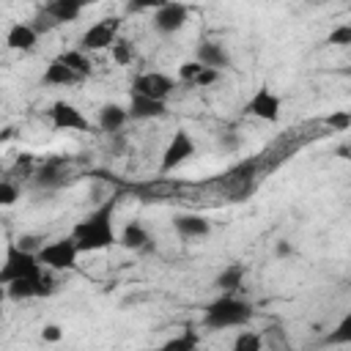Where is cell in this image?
<instances>
[{"instance_id": "8992f818", "label": "cell", "mask_w": 351, "mask_h": 351, "mask_svg": "<svg viewBox=\"0 0 351 351\" xmlns=\"http://www.w3.org/2000/svg\"><path fill=\"white\" fill-rule=\"evenodd\" d=\"M173 90H176V80H170L162 71H145L132 80V93H140V96H148L156 101H165Z\"/></svg>"}, {"instance_id": "f1b7e54d", "label": "cell", "mask_w": 351, "mask_h": 351, "mask_svg": "<svg viewBox=\"0 0 351 351\" xmlns=\"http://www.w3.org/2000/svg\"><path fill=\"white\" fill-rule=\"evenodd\" d=\"M329 44H335V47H348V44H351V25H337V27L329 33Z\"/></svg>"}, {"instance_id": "5b68a950", "label": "cell", "mask_w": 351, "mask_h": 351, "mask_svg": "<svg viewBox=\"0 0 351 351\" xmlns=\"http://www.w3.org/2000/svg\"><path fill=\"white\" fill-rule=\"evenodd\" d=\"M118 30H121V19L118 16H104L99 22H93L82 36H80V52H96V49H110L118 41Z\"/></svg>"}, {"instance_id": "cb8c5ba5", "label": "cell", "mask_w": 351, "mask_h": 351, "mask_svg": "<svg viewBox=\"0 0 351 351\" xmlns=\"http://www.w3.org/2000/svg\"><path fill=\"white\" fill-rule=\"evenodd\" d=\"M110 52H112V60H115L118 66H129V63L134 60V47H132V41H126V38H118V41L110 47Z\"/></svg>"}, {"instance_id": "9c48e42d", "label": "cell", "mask_w": 351, "mask_h": 351, "mask_svg": "<svg viewBox=\"0 0 351 351\" xmlns=\"http://www.w3.org/2000/svg\"><path fill=\"white\" fill-rule=\"evenodd\" d=\"M186 16H189V8L184 3H162L156 8V14H154V30L170 36V33L184 27Z\"/></svg>"}, {"instance_id": "44dd1931", "label": "cell", "mask_w": 351, "mask_h": 351, "mask_svg": "<svg viewBox=\"0 0 351 351\" xmlns=\"http://www.w3.org/2000/svg\"><path fill=\"white\" fill-rule=\"evenodd\" d=\"M44 85H74V82H80V77L77 74H71L58 58L55 60H49V66L44 69Z\"/></svg>"}, {"instance_id": "52a82bcc", "label": "cell", "mask_w": 351, "mask_h": 351, "mask_svg": "<svg viewBox=\"0 0 351 351\" xmlns=\"http://www.w3.org/2000/svg\"><path fill=\"white\" fill-rule=\"evenodd\" d=\"M192 154H195V140H192V134H189L186 129H178V132L170 137V143H167V148H165V154H162L159 173H170V170H176V167H181Z\"/></svg>"}, {"instance_id": "4316f807", "label": "cell", "mask_w": 351, "mask_h": 351, "mask_svg": "<svg viewBox=\"0 0 351 351\" xmlns=\"http://www.w3.org/2000/svg\"><path fill=\"white\" fill-rule=\"evenodd\" d=\"M52 293H55V277H52L49 271H41V274L36 277V299L52 296Z\"/></svg>"}, {"instance_id": "8d00e7d4", "label": "cell", "mask_w": 351, "mask_h": 351, "mask_svg": "<svg viewBox=\"0 0 351 351\" xmlns=\"http://www.w3.org/2000/svg\"><path fill=\"white\" fill-rule=\"evenodd\" d=\"M11 137H14V129H11V126H5V129L0 132V143H5V140H11Z\"/></svg>"}, {"instance_id": "ac0fdd59", "label": "cell", "mask_w": 351, "mask_h": 351, "mask_svg": "<svg viewBox=\"0 0 351 351\" xmlns=\"http://www.w3.org/2000/svg\"><path fill=\"white\" fill-rule=\"evenodd\" d=\"M118 241L126 247V250H148V241H151V236H148V230L140 225V222H126L123 225V230H121V236H118Z\"/></svg>"}, {"instance_id": "1f68e13d", "label": "cell", "mask_w": 351, "mask_h": 351, "mask_svg": "<svg viewBox=\"0 0 351 351\" xmlns=\"http://www.w3.org/2000/svg\"><path fill=\"white\" fill-rule=\"evenodd\" d=\"M219 148L222 151H239L241 148V137L236 132H222L219 134Z\"/></svg>"}, {"instance_id": "30bf717a", "label": "cell", "mask_w": 351, "mask_h": 351, "mask_svg": "<svg viewBox=\"0 0 351 351\" xmlns=\"http://www.w3.org/2000/svg\"><path fill=\"white\" fill-rule=\"evenodd\" d=\"M247 112L274 123V121H280V96L274 90H269V88H258L252 93V99L247 101Z\"/></svg>"}, {"instance_id": "484cf974", "label": "cell", "mask_w": 351, "mask_h": 351, "mask_svg": "<svg viewBox=\"0 0 351 351\" xmlns=\"http://www.w3.org/2000/svg\"><path fill=\"white\" fill-rule=\"evenodd\" d=\"M230 351H261V335L255 332H239Z\"/></svg>"}, {"instance_id": "277c9868", "label": "cell", "mask_w": 351, "mask_h": 351, "mask_svg": "<svg viewBox=\"0 0 351 351\" xmlns=\"http://www.w3.org/2000/svg\"><path fill=\"white\" fill-rule=\"evenodd\" d=\"M77 244L74 239H58V241H49V244H41L36 250V258L41 266L52 269V271H69L77 266Z\"/></svg>"}, {"instance_id": "d6986e66", "label": "cell", "mask_w": 351, "mask_h": 351, "mask_svg": "<svg viewBox=\"0 0 351 351\" xmlns=\"http://www.w3.org/2000/svg\"><path fill=\"white\" fill-rule=\"evenodd\" d=\"M244 274H247V269H244L241 263H230V266H225V269L217 274L214 285H217V288H222V291H228V293H233L236 288H241Z\"/></svg>"}, {"instance_id": "7a4b0ae2", "label": "cell", "mask_w": 351, "mask_h": 351, "mask_svg": "<svg viewBox=\"0 0 351 351\" xmlns=\"http://www.w3.org/2000/svg\"><path fill=\"white\" fill-rule=\"evenodd\" d=\"M255 315V307L247 299H239L233 293H225L206 304L203 326L206 329H230V326H247Z\"/></svg>"}, {"instance_id": "8fae6325", "label": "cell", "mask_w": 351, "mask_h": 351, "mask_svg": "<svg viewBox=\"0 0 351 351\" xmlns=\"http://www.w3.org/2000/svg\"><path fill=\"white\" fill-rule=\"evenodd\" d=\"M195 60L203 69H217V71L230 66V55H228L225 44H219V41H203L197 47V52H195Z\"/></svg>"}, {"instance_id": "83f0119b", "label": "cell", "mask_w": 351, "mask_h": 351, "mask_svg": "<svg viewBox=\"0 0 351 351\" xmlns=\"http://www.w3.org/2000/svg\"><path fill=\"white\" fill-rule=\"evenodd\" d=\"M19 197V186L14 181H0V206H14Z\"/></svg>"}, {"instance_id": "9a60e30c", "label": "cell", "mask_w": 351, "mask_h": 351, "mask_svg": "<svg viewBox=\"0 0 351 351\" xmlns=\"http://www.w3.org/2000/svg\"><path fill=\"white\" fill-rule=\"evenodd\" d=\"M36 41H38V36L30 27V22H14L5 33V44L11 49H19V52H30L36 47Z\"/></svg>"}, {"instance_id": "ffe728a7", "label": "cell", "mask_w": 351, "mask_h": 351, "mask_svg": "<svg viewBox=\"0 0 351 351\" xmlns=\"http://www.w3.org/2000/svg\"><path fill=\"white\" fill-rule=\"evenodd\" d=\"M197 346H200V335H197L192 326H186L181 335L165 340V343L159 346V351H197Z\"/></svg>"}, {"instance_id": "7402d4cb", "label": "cell", "mask_w": 351, "mask_h": 351, "mask_svg": "<svg viewBox=\"0 0 351 351\" xmlns=\"http://www.w3.org/2000/svg\"><path fill=\"white\" fill-rule=\"evenodd\" d=\"M58 60H60L71 74H77L80 80L90 74V60H88V55H85V52H80V49H69V52L58 55Z\"/></svg>"}, {"instance_id": "3957f363", "label": "cell", "mask_w": 351, "mask_h": 351, "mask_svg": "<svg viewBox=\"0 0 351 351\" xmlns=\"http://www.w3.org/2000/svg\"><path fill=\"white\" fill-rule=\"evenodd\" d=\"M44 271L36 252L22 250L16 241H8L5 247V263L0 266V285H8L14 280H36Z\"/></svg>"}, {"instance_id": "603a6c76", "label": "cell", "mask_w": 351, "mask_h": 351, "mask_svg": "<svg viewBox=\"0 0 351 351\" xmlns=\"http://www.w3.org/2000/svg\"><path fill=\"white\" fill-rule=\"evenodd\" d=\"M5 296L14 299V302H22V299H36V280H14L5 285Z\"/></svg>"}, {"instance_id": "f546056e", "label": "cell", "mask_w": 351, "mask_h": 351, "mask_svg": "<svg viewBox=\"0 0 351 351\" xmlns=\"http://www.w3.org/2000/svg\"><path fill=\"white\" fill-rule=\"evenodd\" d=\"M200 71H203V66H200L197 60H186V63H181V66H178V77H181L184 82H189V85L197 80V74H200Z\"/></svg>"}, {"instance_id": "4dcf8cb0", "label": "cell", "mask_w": 351, "mask_h": 351, "mask_svg": "<svg viewBox=\"0 0 351 351\" xmlns=\"http://www.w3.org/2000/svg\"><path fill=\"white\" fill-rule=\"evenodd\" d=\"M326 123H329L332 129H337V132H346V129L351 126V112H348V110H335V112L326 118Z\"/></svg>"}, {"instance_id": "6da1fadb", "label": "cell", "mask_w": 351, "mask_h": 351, "mask_svg": "<svg viewBox=\"0 0 351 351\" xmlns=\"http://www.w3.org/2000/svg\"><path fill=\"white\" fill-rule=\"evenodd\" d=\"M112 211H115V203L107 200L96 211H90L82 222L74 225L71 239L77 244V252H96L118 241L115 228H112Z\"/></svg>"}, {"instance_id": "d590c367", "label": "cell", "mask_w": 351, "mask_h": 351, "mask_svg": "<svg viewBox=\"0 0 351 351\" xmlns=\"http://www.w3.org/2000/svg\"><path fill=\"white\" fill-rule=\"evenodd\" d=\"M291 252H293V247H291V244H288V241H285V239H282V241H277V244H274V255H277V258H288V255H291Z\"/></svg>"}, {"instance_id": "d6a6232c", "label": "cell", "mask_w": 351, "mask_h": 351, "mask_svg": "<svg viewBox=\"0 0 351 351\" xmlns=\"http://www.w3.org/2000/svg\"><path fill=\"white\" fill-rule=\"evenodd\" d=\"M217 80H219V71H217V69H203L192 85H197V88H208V85H214Z\"/></svg>"}, {"instance_id": "2e32d148", "label": "cell", "mask_w": 351, "mask_h": 351, "mask_svg": "<svg viewBox=\"0 0 351 351\" xmlns=\"http://www.w3.org/2000/svg\"><path fill=\"white\" fill-rule=\"evenodd\" d=\"M126 121H129L126 107H121L115 101H110V104H104L99 110V129L107 132V134H118V129H123Z\"/></svg>"}, {"instance_id": "4fadbf2b", "label": "cell", "mask_w": 351, "mask_h": 351, "mask_svg": "<svg viewBox=\"0 0 351 351\" xmlns=\"http://www.w3.org/2000/svg\"><path fill=\"white\" fill-rule=\"evenodd\" d=\"M126 112H129V118L148 121V118H162L167 112V104L156 101V99H148V96H140V93H132V101H129Z\"/></svg>"}, {"instance_id": "e0dca14e", "label": "cell", "mask_w": 351, "mask_h": 351, "mask_svg": "<svg viewBox=\"0 0 351 351\" xmlns=\"http://www.w3.org/2000/svg\"><path fill=\"white\" fill-rule=\"evenodd\" d=\"M36 184L41 189H58L66 184V170H63V159H52V162H44L38 170H36Z\"/></svg>"}, {"instance_id": "836d02e7", "label": "cell", "mask_w": 351, "mask_h": 351, "mask_svg": "<svg viewBox=\"0 0 351 351\" xmlns=\"http://www.w3.org/2000/svg\"><path fill=\"white\" fill-rule=\"evenodd\" d=\"M30 27H33V30H36V36H38V33H47V30H52V27H55V22H52V19H49L44 11H38Z\"/></svg>"}, {"instance_id": "d4e9b609", "label": "cell", "mask_w": 351, "mask_h": 351, "mask_svg": "<svg viewBox=\"0 0 351 351\" xmlns=\"http://www.w3.org/2000/svg\"><path fill=\"white\" fill-rule=\"evenodd\" d=\"M326 343L329 346H346V343H351V315H343V321L337 324V329L326 335Z\"/></svg>"}, {"instance_id": "f35d334b", "label": "cell", "mask_w": 351, "mask_h": 351, "mask_svg": "<svg viewBox=\"0 0 351 351\" xmlns=\"http://www.w3.org/2000/svg\"><path fill=\"white\" fill-rule=\"evenodd\" d=\"M5 299H8V296H5V285H0V304H3Z\"/></svg>"}, {"instance_id": "5bb4252c", "label": "cell", "mask_w": 351, "mask_h": 351, "mask_svg": "<svg viewBox=\"0 0 351 351\" xmlns=\"http://www.w3.org/2000/svg\"><path fill=\"white\" fill-rule=\"evenodd\" d=\"M82 8H85L82 0H49L41 11H44L55 25H60V22H74V19L82 14Z\"/></svg>"}, {"instance_id": "e575fe53", "label": "cell", "mask_w": 351, "mask_h": 351, "mask_svg": "<svg viewBox=\"0 0 351 351\" xmlns=\"http://www.w3.org/2000/svg\"><path fill=\"white\" fill-rule=\"evenodd\" d=\"M63 337V329L58 326V324H47L44 329H41V340L44 343H58Z\"/></svg>"}, {"instance_id": "74e56055", "label": "cell", "mask_w": 351, "mask_h": 351, "mask_svg": "<svg viewBox=\"0 0 351 351\" xmlns=\"http://www.w3.org/2000/svg\"><path fill=\"white\" fill-rule=\"evenodd\" d=\"M337 156H340V159H348V145H340V148H337Z\"/></svg>"}, {"instance_id": "7c38bea8", "label": "cell", "mask_w": 351, "mask_h": 351, "mask_svg": "<svg viewBox=\"0 0 351 351\" xmlns=\"http://www.w3.org/2000/svg\"><path fill=\"white\" fill-rule=\"evenodd\" d=\"M173 228H176V233L181 239H203L211 230V225H208V219L203 214H176L173 217Z\"/></svg>"}, {"instance_id": "ba28073f", "label": "cell", "mask_w": 351, "mask_h": 351, "mask_svg": "<svg viewBox=\"0 0 351 351\" xmlns=\"http://www.w3.org/2000/svg\"><path fill=\"white\" fill-rule=\"evenodd\" d=\"M49 121H52V126L58 129V132H69V129H77V132H85V129H90V123H88V118L82 115V110L80 107H74L71 101H55L52 107H49Z\"/></svg>"}]
</instances>
